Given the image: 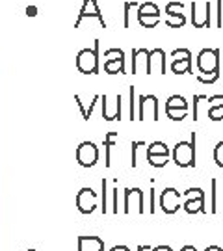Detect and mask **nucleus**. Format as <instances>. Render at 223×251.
<instances>
[{
    "label": "nucleus",
    "instance_id": "obj_13",
    "mask_svg": "<svg viewBox=\"0 0 223 251\" xmlns=\"http://www.w3.org/2000/svg\"><path fill=\"white\" fill-rule=\"evenodd\" d=\"M76 206L82 214H91L97 208V194L91 188H82L76 194Z\"/></svg>",
    "mask_w": 223,
    "mask_h": 251
},
{
    "label": "nucleus",
    "instance_id": "obj_6",
    "mask_svg": "<svg viewBox=\"0 0 223 251\" xmlns=\"http://www.w3.org/2000/svg\"><path fill=\"white\" fill-rule=\"evenodd\" d=\"M138 100H140V112H138L136 119H140V121H145V119L158 121V99L154 95H140Z\"/></svg>",
    "mask_w": 223,
    "mask_h": 251
},
{
    "label": "nucleus",
    "instance_id": "obj_7",
    "mask_svg": "<svg viewBox=\"0 0 223 251\" xmlns=\"http://www.w3.org/2000/svg\"><path fill=\"white\" fill-rule=\"evenodd\" d=\"M173 63H171V71L175 75H186L192 71V52L188 49H175L171 52Z\"/></svg>",
    "mask_w": 223,
    "mask_h": 251
},
{
    "label": "nucleus",
    "instance_id": "obj_10",
    "mask_svg": "<svg viewBox=\"0 0 223 251\" xmlns=\"http://www.w3.org/2000/svg\"><path fill=\"white\" fill-rule=\"evenodd\" d=\"M100 104H102V117L106 121H116L121 119V95L117 93L114 97L108 95H100Z\"/></svg>",
    "mask_w": 223,
    "mask_h": 251
},
{
    "label": "nucleus",
    "instance_id": "obj_37",
    "mask_svg": "<svg viewBox=\"0 0 223 251\" xmlns=\"http://www.w3.org/2000/svg\"><path fill=\"white\" fill-rule=\"evenodd\" d=\"M110 251H128V248L126 246H114Z\"/></svg>",
    "mask_w": 223,
    "mask_h": 251
},
{
    "label": "nucleus",
    "instance_id": "obj_21",
    "mask_svg": "<svg viewBox=\"0 0 223 251\" xmlns=\"http://www.w3.org/2000/svg\"><path fill=\"white\" fill-rule=\"evenodd\" d=\"M104 71L108 75H123L125 73V60H104Z\"/></svg>",
    "mask_w": 223,
    "mask_h": 251
},
{
    "label": "nucleus",
    "instance_id": "obj_4",
    "mask_svg": "<svg viewBox=\"0 0 223 251\" xmlns=\"http://www.w3.org/2000/svg\"><path fill=\"white\" fill-rule=\"evenodd\" d=\"M138 21L143 28H154L160 23V9L152 2H143L138 8Z\"/></svg>",
    "mask_w": 223,
    "mask_h": 251
},
{
    "label": "nucleus",
    "instance_id": "obj_3",
    "mask_svg": "<svg viewBox=\"0 0 223 251\" xmlns=\"http://www.w3.org/2000/svg\"><path fill=\"white\" fill-rule=\"evenodd\" d=\"M76 67L84 75H97L99 73V39H95L93 49H82L76 54Z\"/></svg>",
    "mask_w": 223,
    "mask_h": 251
},
{
    "label": "nucleus",
    "instance_id": "obj_26",
    "mask_svg": "<svg viewBox=\"0 0 223 251\" xmlns=\"http://www.w3.org/2000/svg\"><path fill=\"white\" fill-rule=\"evenodd\" d=\"M147 162L152 168H164L168 164V156H147Z\"/></svg>",
    "mask_w": 223,
    "mask_h": 251
},
{
    "label": "nucleus",
    "instance_id": "obj_12",
    "mask_svg": "<svg viewBox=\"0 0 223 251\" xmlns=\"http://www.w3.org/2000/svg\"><path fill=\"white\" fill-rule=\"evenodd\" d=\"M88 17L99 19L100 25H102V28H106V21H104V15H102L100 9H99L97 0H84V4H82V8H80V13H78V19H76V23H74V26L80 28L82 21Z\"/></svg>",
    "mask_w": 223,
    "mask_h": 251
},
{
    "label": "nucleus",
    "instance_id": "obj_15",
    "mask_svg": "<svg viewBox=\"0 0 223 251\" xmlns=\"http://www.w3.org/2000/svg\"><path fill=\"white\" fill-rule=\"evenodd\" d=\"M132 206L136 208V212L143 214V192L140 188L125 190V214H130Z\"/></svg>",
    "mask_w": 223,
    "mask_h": 251
},
{
    "label": "nucleus",
    "instance_id": "obj_14",
    "mask_svg": "<svg viewBox=\"0 0 223 251\" xmlns=\"http://www.w3.org/2000/svg\"><path fill=\"white\" fill-rule=\"evenodd\" d=\"M180 206V194L175 188H166L160 196V208L166 214H175Z\"/></svg>",
    "mask_w": 223,
    "mask_h": 251
},
{
    "label": "nucleus",
    "instance_id": "obj_23",
    "mask_svg": "<svg viewBox=\"0 0 223 251\" xmlns=\"http://www.w3.org/2000/svg\"><path fill=\"white\" fill-rule=\"evenodd\" d=\"M117 142V132H108L104 136V149H106V166H110L112 162H110V151H112V147L114 144Z\"/></svg>",
    "mask_w": 223,
    "mask_h": 251
},
{
    "label": "nucleus",
    "instance_id": "obj_40",
    "mask_svg": "<svg viewBox=\"0 0 223 251\" xmlns=\"http://www.w3.org/2000/svg\"><path fill=\"white\" fill-rule=\"evenodd\" d=\"M180 251H197V250L194 248V246H184V248H182Z\"/></svg>",
    "mask_w": 223,
    "mask_h": 251
},
{
    "label": "nucleus",
    "instance_id": "obj_22",
    "mask_svg": "<svg viewBox=\"0 0 223 251\" xmlns=\"http://www.w3.org/2000/svg\"><path fill=\"white\" fill-rule=\"evenodd\" d=\"M166 110H188V100L182 95H171L166 102Z\"/></svg>",
    "mask_w": 223,
    "mask_h": 251
},
{
    "label": "nucleus",
    "instance_id": "obj_24",
    "mask_svg": "<svg viewBox=\"0 0 223 251\" xmlns=\"http://www.w3.org/2000/svg\"><path fill=\"white\" fill-rule=\"evenodd\" d=\"M104 58L106 60H125V52L121 49H108L104 52Z\"/></svg>",
    "mask_w": 223,
    "mask_h": 251
},
{
    "label": "nucleus",
    "instance_id": "obj_41",
    "mask_svg": "<svg viewBox=\"0 0 223 251\" xmlns=\"http://www.w3.org/2000/svg\"><path fill=\"white\" fill-rule=\"evenodd\" d=\"M138 251H149V246H140Z\"/></svg>",
    "mask_w": 223,
    "mask_h": 251
},
{
    "label": "nucleus",
    "instance_id": "obj_1",
    "mask_svg": "<svg viewBox=\"0 0 223 251\" xmlns=\"http://www.w3.org/2000/svg\"><path fill=\"white\" fill-rule=\"evenodd\" d=\"M199 75L197 80L201 84H214L220 78V50L218 49H203L197 56Z\"/></svg>",
    "mask_w": 223,
    "mask_h": 251
},
{
    "label": "nucleus",
    "instance_id": "obj_31",
    "mask_svg": "<svg viewBox=\"0 0 223 251\" xmlns=\"http://www.w3.org/2000/svg\"><path fill=\"white\" fill-rule=\"evenodd\" d=\"M100 188H102V196H100L102 206H100V210H102V214H104V212H106V179L100 180Z\"/></svg>",
    "mask_w": 223,
    "mask_h": 251
},
{
    "label": "nucleus",
    "instance_id": "obj_5",
    "mask_svg": "<svg viewBox=\"0 0 223 251\" xmlns=\"http://www.w3.org/2000/svg\"><path fill=\"white\" fill-rule=\"evenodd\" d=\"M76 160L82 168H91L99 160V147L93 142H82L76 147Z\"/></svg>",
    "mask_w": 223,
    "mask_h": 251
},
{
    "label": "nucleus",
    "instance_id": "obj_25",
    "mask_svg": "<svg viewBox=\"0 0 223 251\" xmlns=\"http://www.w3.org/2000/svg\"><path fill=\"white\" fill-rule=\"evenodd\" d=\"M166 114L171 121H182L188 116V110H166Z\"/></svg>",
    "mask_w": 223,
    "mask_h": 251
},
{
    "label": "nucleus",
    "instance_id": "obj_29",
    "mask_svg": "<svg viewBox=\"0 0 223 251\" xmlns=\"http://www.w3.org/2000/svg\"><path fill=\"white\" fill-rule=\"evenodd\" d=\"M210 182H212V206H210V212L216 214V212H218V206H216V198H218V180L212 179Z\"/></svg>",
    "mask_w": 223,
    "mask_h": 251
},
{
    "label": "nucleus",
    "instance_id": "obj_17",
    "mask_svg": "<svg viewBox=\"0 0 223 251\" xmlns=\"http://www.w3.org/2000/svg\"><path fill=\"white\" fill-rule=\"evenodd\" d=\"M147 73L149 75V50L147 49H136L132 50V73Z\"/></svg>",
    "mask_w": 223,
    "mask_h": 251
},
{
    "label": "nucleus",
    "instance_id": "obj_34",
    "mask_svg": "<svg viewBox=\"0 0 223 251\" xmlns=\"http://www.w3.org/2000/svg\"><path fill=\"white\" fill-rule=\"evenodd\" d=\"M112 212L114 214L119 212V188H114V208H112Z\"/></svg>",
    "mask_w": 223,
    "mask_h": 251
},
{
    "label": "nucleus",
    "instance_id": "obj_20",
    "mask_svg": "<svg viewBox=\"0 0 223 251\" xmlns=\"http://www.w3.org/2000/svg\"><path fill=\"white\" fill-rule=\"evenodd\" d=\"M147 156H170V147L164 142H152L147 147Z\"/></svg>",
    "mask_w": 223,
    "mask_h": 251
},
{
    "label": "nucleus",
    "instance_id": "obj_11",
    "mask_svg": "<svg viewBox=\"0 0 223 251\" xmlns=\"http://www.w3.org/2000/svg\"><path fill=\"white\" fill-rule=\"evenodd\" d=\"M184 6L180 2H170L166 6V25L170 28H182L186 25V17L182 13Z\"/></svg>",
    "mask_w": 223,
    "mask_h": 251
},
{
    "label": "nucleus",
    "instance_id": "obj_35",
    "mask_svg": "<svg viewBox=\"0 0 223 251\" xmlns=\"http://www.w3.org/2000/svg\"><path fill=\"white\" fill-rule=\"evenodd\" d=\"M130 119L134 121V86L130 88Z\"/></svg>",
    "mask_w": 223,
    "mask_h": 251
},
{
    "label": "nucleus",
    "instance_id": "obj_36",
    "mask_svg": "<svg viewBox=\"0 0 223 251\" xmlns=\"http://www.w3.org/2000/svg\"><path fill=\"white\" fill-rule=\"evenodd\" d=\"M152 251H171V248L170 246H156Z\"/></svg>",
    "mask_w": 223,
    "mask_h": 251
},
{
    "label": "nucleus",
    "instance_id": "obj_27",
    "mask_svg": "<svg viewBox=\"0 0 223 251\" xmlns=\"http://www.w3.org/2000/svg\"><path fill=\"white\" fill-rule=\"evenodd\" d=\"M214 160L220 168H223V142H220L214 147Z\"/></svg>",
    "mask_w": 223,
    "mask_h": 251
},
{
    "label": "nucleus",
    "instance_id": "obj_33",
    "mask_svg": "<svg viewBox=\"0 0 223 251\" xmlns=\"http://www.w3.org/2000/svg\"><path fill=\"white\" fill-rule=\"evenodd\" d=\"M201 97H203V95H196V97H194V121L199 119V100H201Z\"/></svg>",
    "mask_w": 223,
    "mask_h": 251
},
{
    "label": "nucleus",
    "instance_id": "obj_16",
    "mask_svg": "<svg viewBox=\"0 0 223 251\" xmlns=\"http://www.w3.org/2000/svg\"><path fill=\"white\" fill-rule=\"evenodd\" d=\"M154 71L160 73V75H166V52L162 49L149 50V75Z\"/></svg>",
    "mask_w": 223,
    "mask_h": 251
},
{
    "label": "nucleus",
    "instance_id": "obj_32",
    "mask_svg": "<svg viewBox=\"0 0 223 251\" xmlns=\"http://www.w3.org/2000/svg\"><path fill=\"white\" fill-rule=\"evenodd\" d=\"M218 28H223V0H218Z\"/></svg>",
    "mask_w": 223,
    "mask_h": 251
},
{
    "label": "nucleus",
    "instance_id": "obj_28",
    "mask_svg": "<svg viewBox=\"0 0 223 251\" xmlns=\"http://www.w3.org/2000/svg\"><path fill=\"white\" fill-rule=\"evenodd\" d=\"M138 6V2H134V0H130V2H125V28H128L130 26V21H128V17H130V9L132 8H136Z\"/></svg>",
    "mask_w": 223,
    "mask_h": 251
},
{
    "label": "nucleus",
    "instance_id": "obj_19",
    "mask_svg": "<svg viewBox=\"0 0 223 251\" xmlns=\"http://www.w3.org/2000/svg\"><path fill=\"white\" fill-rule=\"evenodd\" d=\"M210 108H208V117L212 121H222L223 119V95H214L208 99Z\"/></svg>",
    "mask_w": 223,
    "mask_h": 251
},
{
    "label": "nucleus",
    "instance_id": "obj_8",
    "mask_svg": "<svg viewBox=\"0 0 223 251\" xmlns=\"http://www.w3.org/2000/svg\"><path fill=\"white\" fill-rule=\"evenodd\" d=\"M192 25L196 28L210 26V2H192Z\"/></svg>",
    "mask_w": 223,
    "mask_h": 251
},
{
    "label": "nucleus",
    "instance_id": "obj_30",
    "mask_svg": "<svg viewBox=\"0 0 223 251\" xmlns=\"http://www.w3.org/2000/svg\"><path fill=\"white\" fill-rule=\"evenodd\" d=\"M145 145V142H132V168L138 166V147Z\"/></svg>",
    "mask_w": 223,
    "mask_h": 251
},
{
    "label": "nucleus",
    "instance_id": "obj_39",
    "mask_svg": "<svg viewBox=\"0 0 223 251\" xmlns=\"http://www.w3.org/2000/svg\"><path fill=\"white\" fill-rule=\"evenodd\" d=\"M205 251H223V250L220 248V246H208Z\"/></svg>",
    "mask_w": 223,
    "mask_h": 251
},
{
    "label": "nucleus",
    "instance_id": "obj_2",
    "mask_svg": "<svg viewBox=\"0 0 223 251\" xmlns=\"http://www.w3.org/2000/svg\"><path fill=\"white\" fill-rule=\"evenodd\" d=\"M171 154H173V162L178 168H194L196 166V134L192 136V142H177Z\"/></svg>",
    "mask_w": 223,
    "mask_h": 251
},
{
    "label": "nucleus",
    "instance_id": "obj_9",
    "mask_svg": "<svg viewBox=\"0 0 223 251\" xmlns=\"http://www.w3.org/2000/svg\"><path fill=\"white\" fill-rule=\"evenodd\" d=\"M188 201L184 203V210L188 214H199L205 212V192L201 188H190L184 192Z\"/></svg>",
    "mask_w": 223,
    "mask_h": 251
},
{
    "label": "nucleus",
    "instance_id": "obj_18",
    "mask_svg": "<svg viewBox=\"0 0 223 251\" xmlns=\"http://www.w3.org/2000/svg\"><path fill=\"white\" fill-rule=\"evenodd\" d=\"M78 251H104V242L99 236H80Z\"/></svg>",
    "mask_w": 223,
    "mask_h": 251
},
{
    "label": "nucleus",
    "instance_id": "obj_38",
    "mask_svg": "<svg viewBox=\"0 0 223 251\" xmlns=\"http://www.w3.org/2000/svg\"><path fill=\"white\" fill-rule=\"evenodd\" d=\"M36 11H37V9L34 8V6H32V8H28V9H26V13H28V15H30V17H34V15H37Z\"/></svg>",
    "mask_w": 223,
    "mask_h": 251
}]
</instances>
